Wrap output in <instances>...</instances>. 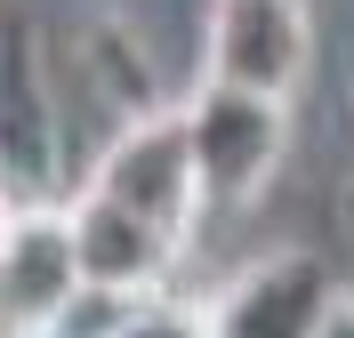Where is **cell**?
<instances>
[{
	"mask_svg": "<svg viewBox=\"0 0 354 338\" xmlns=\"http://www.w3.org/2000/svg\"><path fill=\"white\" fill-rule=\"evenodd\" d=\"M338 290L346 282L322 250H274V258H250L234 282H218L194 314L201 338H314Z\"/></svg>",
	"mask_w": 354,
	"mask_h": 338,
	"instance_id": "obj_4",
	"label": "cell"
},
{
	"mask_svg": "<svg viewBox=\"0 0 354 338\" xmlns=\"http://www.w3.org/2000/svg\"><path fill=\"white\" fill-rule=\"evenodd\" d=\"M65 209V242H73V274H81L88 298H153L169 290V266L185 258V250L161 234V225H145L137 209H121L113 194H97V185H81Z\"/></svg>",
	"mask_w": 354,
	"mask_h": 338,
	"instance_id": "obj_5",
	"label": "cell"
},
{
	"mask_svg": "<svg viewBox=\"0 0 354 338\" xmlns=\"http://www.w3.org/2000/svg\"><path fill=\"white\" fill-rule=\"evenodd\" d=\"M314 338H354V290H338V306L322 314V330Z\"/></svg>",
	"mask_w": 354,
	"mask_h": 338,
	"instance_id": "obj_8",
	"label": "cell"
},
{
	"mask_svg": "<svg viewBox=\"0 0 354 338\" xmlns=\"http://www.w3.org/2000/svg\"><path fill=\"white\" fill-rule=\"evenodd\" d=\"M57 81L24 32H0V194L57 202Z\"/></svg>",
	"mask_w": 354,
	"mask_h": 338,
	"instance_id": "obj_6",
	"label": "cell"
},
{
	"mask_svg": "<svg viewBox=\"0 0 354 338\" xmlns=\"http://www.w3.org/2000/svg\"><path fill=\"white\" fill-rule=\"evenodd\" d=\"M105 338H113V330H105Z\"/></svg>",
	"mask_w": 354,
	"mask_h": 338,
	"instance_id": "obj_11",
	"label": "cell"
},
{
	"mask_svg": "<svg viewBox=\"0 0 354 338\" xmlns=\"http://www.w3.org/2000/svg\"><path fill=\"white\" fill-rule=\"evenodd\" d=\"M24 338H73V330H24Z\"/></svg>",
	"mask_w": 354,
	"mask_h": 338,
	"instance_id": "obj_10",
	"label": "cell"
},
{
	"mask_svg": "<svg viewBox=\"0 0 354 338\" xmlns=\"http://www.w3.org/2000/svg\"><path fill=\"white\" fill-rule=\"evenodd\" d=\"M97 194H113L121 209H137L145 225H161L177 250L194 242V218H201V178H194V153H185V121L177 105H145L129 113L121 129L105 137V153L88 161Z\"/></svg>",
	"mask_w": 354,
	"mask_h": 338,
	"instance_id": "obj_2",
	"label": "cell"
},
{
	"mask_svg": "<svg viewBox=\"0 0 354 338\" xmlns=\"http://www.w3.org/2000/svg\"><path fill=\"white\" fill-rule=\"evenodd\" d=\"M306 73H314L306 0H209L201 8V81H234V89L298 105Z\"/></svg>",
	"mask_w": 354,
	"mask_h": 338,
	"instance_id": "obj_3",
	"label": "cell"
},
{
	"mask_svg": "<svg viewBox=\"0 0 354 338\" xmlns=\"http://www.w3.org/2000/svg\"><path fill=\"white\" fill-rule=\"evenodd\" d=\"M338 218H346V234H354V185H346V202H338Z\"/></svg>",
	"mask_w": 354,
	"mask_h": 338,
	"instance_id": "obj_9",
	"label": "cell"
},
{
	"mask_svg": "<svg viewBox=\"0 0 354 338\" xmlns=\"http://www.w3.org/2000/svg\"><path fill=\"white\" fill-rule=\"evenodd\" d=\"M81 306V274H73L65 242V209L57 202H24L0 234V338L24 330H57Z\"/></svg>",
	"mask_w": 354,
	"mask_h": 338,
	"instance_id": "obj_7",
	"label": "cell"
},
{
	"mask_svg": "<svg viewBox=\"0 0 354 338\" xmlns=\"http://www.w3.org/2000/svg\"><path fill=\"white\" fill-rule=\"evenodd\" d=\"M177 121H185V153H194V178H201V209H250L274 194V178L290 161V97L194 81Z\"/></svg>",
	"mask_w": 354,
	"mask_h": 338,
	"instance_id": "obj_1",
	"label": "cell"
}]
</instances>
